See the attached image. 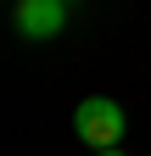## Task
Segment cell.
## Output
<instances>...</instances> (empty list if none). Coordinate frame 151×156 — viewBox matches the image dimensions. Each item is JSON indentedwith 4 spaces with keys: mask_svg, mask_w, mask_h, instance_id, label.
<instances>
[{
    "mask_svg": "<svg viewBox=\"0 0 151 156\" xmlns=\"http://www.w3.org/2000/svg\"><path fill=\"white\" fill-rule=\"evenodd\" d=\"M95 156H123V151H118V145H106V151H95Z\"/></svg>",
    "mask_w": 151,
    "mask_h": 156,
    "instance_id": "3957f363",
    "label": "cell"
},
{
    "mask_svg": "<svg viewBox=\"0 0 151 156\" xmlns=\"http://www.w3.org/2000/svg\"><path fill=\"white\" fill-rule=\"evenodd\" d=\"M67 6H73V0H67Z\"/></svg>",
    "mask_w": 151,
    "mask_h": 156,
    "instance_id": "277c9868",
    "label": "cell"
},
{
    "mask_svg": "<svg viewBox=\"0 0 151 156\" xmlns=\"http://www.w3.org/2000/svg\"><path fill=\"white\" fill-rule=\"evenodd\" d=\"M67 28V0H17V34L23 39H56Z\"/></svg>",
    "mask_w": 151,
    "mask_h": 156,
    "instance_id": "7a4b0ae2",
    "label": "cell"
},
{
    "mask_svg": "<svg viewBox=\"0 0 151 156\" xmlns=\"http://www.w3.org/2000/svg\"><path fill=\"white\" fill-rule=\"evenodd\" d=\"M123 128H129V117H123L118 101H106V95H90V101H79V112H73V134H79V145H90V151L118 145Z\"/></svg>",
    "mask_w": 151,
    "mask_h": 156,
    "instance_id": "6da1fadb",
    "label": "cell"
}]
</instances>
